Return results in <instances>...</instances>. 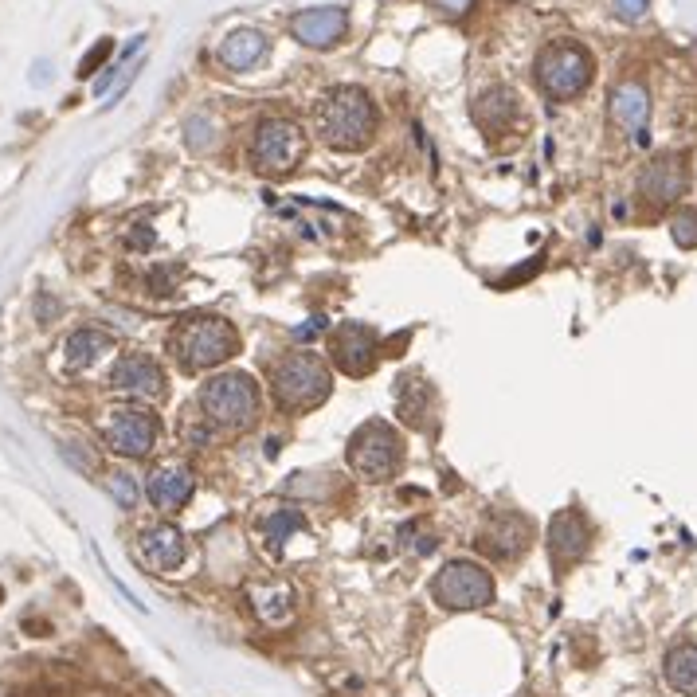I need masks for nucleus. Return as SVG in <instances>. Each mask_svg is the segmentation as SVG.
I'll use <instances>...</instances> for the list:
<instances>
[{"label":"nucleus","instance_id":"nucleus-17","mask_svg":"<svg viewBox=\"0 0 697 697\" xmlns=\"http://www.w3.org/2000/svg\"><path fill=\"white\" fill-rule=\"evenodd\" d=\"M192 490H196V482H192V470L185 463H161L145 478V494L161 513H181L192 498Z\"/></svg>","mask_w":697,"mask_h":697},{"label":"nucleus","instance_id":"nucleus-19","mask_svg":"<svg viewBox=\"0 0 697 697\" xmlns=\"http://www.w3.org/2000/svg\"><path fill=\"white\" fill-rule=\"evenodd\" d=\"M114 349V337L106 333V329H75L67 341H63V365H67V372H83V369H91L94 361H102L106 353Z\"/></svg>","mask_w":697,"mask_h":697},{"label":"nucleus","instance_id":"nucleus-7","mask_svg":"<svg viewBox=\"0 0 697 697\" xmlns=\"http://www.w3.org/2000/svg\"><path fill=\"white\" fill-rule=\"evenodd\" d=\"M537 87L557 98V102H568V98H580L592 83V55L572 40H557L549 44L541 55H537Z\"/></svg>","mask_w":697,"mask_h":697},{"label":"nucleus","instance_id":"nucleus-27","mask_svg":"<svg viewBox=\"0 0 697 697\" xmlns=\"http://www.w3.org/2000/svg\"><path fill=\"white\" fill-rule=\"evenodd\" d=\"M670 235H674V243H678L682 251L697 247V208H682V212L670 220Z\"/></svg>","mask_w":697,"mask_h":697},{"label":"nucleus","instance_id":"nucleus-21","mask_svg":"<svg viewBox=\"0 0 697 697\" xmlns=\"http://www.w3.org/2000/svg\"><path fill=\"white\" fill-rule=\"evenodd\" d=\"M513 114H517V98H513V91H506V87H490V91L474 102V122H478L490 138H498V134L506 130V122H510Z\"/></svg>","mask_w":697,"mask_h":697},{"label":"nucleus","instance_id":"nucleus-31","mask_svg":"<svg viewBox=\"0 0 697 697\" xmlns=\"http://www.w3.org/2000/svg\"><path fill=\"white\" fill-rule=\"evenodd\" d=\"M208 130H212L208 118H192V122H188V145H192V149H208V145H212V134H208Z\"/></svg>","mask_w":697,"mask_h":697},{"label":"nucleus","instance_id":"nucleus-1","mask_svg":"<svg viewBox=\"0 0 697 697\" xmlns=\"http://www.w3.org/2000/svg\"><path fill=\"white\" fill-rule=\"evenodd\" d=\"M200 419L216 431H228V435H239L247 427L259 423V412H263V392L255 384V376L247 372H216L200 384Z\"/></svg>","mask_w":697,"mask_h":697},{"label":"nucleus","instance_id":"nucleus-18","mask_svg":"<svg viewBox=\"0 0 697 697\" xmlns=\"http://www.w3.org/2000/svg\"><path fill=\"white\" fill-rule=\"evenodd\" d=\"M607 114L619 130H631V134H643L647 130V118H651V91L639 83V79H627L619 83L611 98H607Z\"/></svg>","mask_w":697,"mask_h":697},{"label":"nucleus","instance_id":"nucleus-28","mask_svg":"<svg viewBox=\"0 0 697 697\" xmlns=\"http://www.w3.org/2000/svg\"><path fill=\"white\" fill-rule=\"evenodd\" d=\"M110 51H114V44H110V40H98V44H94L91 51L83 55V63H79V75H83V79H87V75H94V67H102V63L110 59Z\"/></svg>","mask_w":697,"mask_h":697},{"label":"nucleus","instance_id":"nucleus-13","mask_svg":"<svg viewBox=\"0 0 697 697\" xmlns=\"http://www.w3.org/2000/svg\"><path fill=\"white\" fill-rule=\"evenodd\" d=\"M110 388L134 400H157L165 396V369L149 353H122L110 369Z\"/></svg>","mask_w":697,"mask_h":697},{"label":"nucleus","instance_id":"nucleus-5","mask_svg":"<svg viewBox=\"0 0 697 697\" xmlns=\"http://www.w3.org/2000/svg\"><path fill=\"white\" fill-rule=\"evenodd\" d=\"M345 463L361 482H392L404 466V439L392 423L369 419L349 435Z\"/></svg>","mask_w":697,"mask_h":697},{"label":"nucleus","instance_id":"nucleus-9","mask_svg":"<svg viewBox=\"0 0 697 697\" xmlns=\"http://www.w3.org/2000/svg\"><path fill=\"white\" fill-rule=\"evenodd\" d=\"M102 443L122 455V459H145L153 447H157V435H161V423L149 408L141 404H118L110 412H102Z\"/></svg>","mask_w":697,"mask_h":697},{"label":"nucleus","instance_id":"nucleus-24","mask_svg":"<svg viewBox=\"0 0 697 697\" xmlns=\"http://www.w3.org/2000/svg\"><path fill=\"white\" fill-rule=\"evenodd\" d=\"M302 529H306V517H302V510H294V506L275 510L271 517H263V525H259L263 545H267V553H271V557H282L286 541H290L294 533H302Z\"/></svg>","mask_w":697,"mask_h":697},{"label":"nucleus","instance_id":"nucleus-12","mask_svg":"<svg viewBox=\"0 0 697 697\" xmlns=\"http://www.w3.org/2000/svg\"><path fill=\"white\" fill-rule=\"evenodd\" d=\"M349 32V8L341 4H322V8H302L290 16V36L298 44L318 47V51H329L345 40Z\"/></svg>","mask_w":697,"mask_h":697},{"label":"nucleus","instance_id":"nucleus-22","mask_svg":"<svg viewBox=\"0 0 697 697\" xmlns=\"http://www.w3.org/2000/svg\"><path fill=\"white\" fill-rule=\"evenodd\" d=\"M251 607L267 627H282L294 615V588L290 584H259V588H251Z\"/></svg>","mask_w":697,"mask_h":697},{"label":"nucleus","instance_id":"nucleus-14","mask_svg":"<svg viewBox=\"0 0 697 697\" xmlns=\"http://www.w3.org/2000/svg\"><path fill=\"white\" fill-rule=\"evenodd\" d=\"M138 560L149 572H177L188 560L185 533L169 521H157V525H145L138 533Z\"/></svg>","mask_w":697,"mask_h":697},{"label":"nucleus","instance_id":"nucleus-26","mask_svg":"<svg viewBox=\"0 0 697 697\" xmlns=\"http://www.w3.org/2000/svg\"><path fill=\"white\" fill-rule=\"evenodd\" d=\"M106 490H110V498H114L122 510H134V506H138V482H134L130 470H110V474H106Z\"/></svg>","mask_w":697,"mask_h":697},{"label":"nucleus","instance_id":"nucleus-6","mask_svg":"<svg viewBox=\"0 0 697 697\" xmlns=\"http://www.w3.org/2000/svg\"><path fill=\"white\" fill-rule=\"evenodd\" d=\"M494 596H498L494 576L478 560H447L431 580V600L447 611H478L494 604Z\"/></svg>","mask_w":697,"mask_h":697},{"label":"nucleus","instance_id":"nucleus-3","mask_svg":"<svg viewBox=\"0 0 697 697\" xmlns=\"http://www.w3.org/2000/svg\"><path fill=\"white\" fill-rule=\"evenodd\" d=\"M318 134L329 149L357 153L376 134V102L361 87H337L318 110Z\"/></svg>","mask_w":697,"mask_h":697},{"label":"nucleus","instance_id":"nucleus-23","mask_svg":"<svg viewBox=\"0 0 697 697\" xmlns=\"http://www.w3.org/2000/svg\"><path fill=\"white\" fill-rule=\"evenodd\" d=\"M662 674H666V686L682 697H697V647L694 643H682L666 654L662 662Z\"/></svg>","mask_w":697,"mask_h":697},{"label":"nucleus","instance_id":"nucleus-32","mask_svg":"<svg viewBox=\"0 0 697 697\" xmlns=\"http://www.w3.org/2000/svg\"><path fill=\"white\" fill-rule=\"evenodd\" d=\"M318 333H326V318H322V314H318V318H306V326L294 329L298 341H310V337H318Z\"/></svg>","mask_w":697,"mask_h":697},{"label":"nucleus","instance_id":"nucleus-16","mask_svg":"<svg viewBox=\"0 0 697 697\" xmlns=\"http://www.w3.org/2000/svg\"><path fill=\"white\" fill-rule=\"evenodd\" d=\"M686 185H690V173H686V157L682 153L654 157L651 165L643 169V177H639V192L651 204H674L678 196H686Z\"/></svg>","mask_w":697,"mask_h":697},{"label":"nucleus","instance_id":"nucleus-30","mask_svg":"<svg viewBox=\"0 0 697 697\" xmlns=\"http://www.w3.org/2000/svg\"><path fill=\"white\" fill-rule=\"evenodd\" d=\"M474 4H478V0H427V8H435V12L447 16V20H463Z\"/></svg>","mask_w":697,"mask_h":697},{"label":"nucleus","instance_id":"nucleus-15","mask_svg":"<svg viewBox=\"0 0 697 697\" xmlns=\"http://www.w3.org/2000/svg\"><path fill=\"white\" fill-rule=\"evenodd\" d=\"M592 545V525L580 510H560L553 521H549V557L557 568H568L588 553Z\"/></svg>","mask_w":697,"mask_h":697},{"label":"nucleus","instance_id":"nucleus-8","mask_svg":"<svg viewBox=\"0 0 697 697\" xmlns=\"http://www.w3.org/2000/svg\"><path fill=\"white\" fill-rule=\"evenodd\" d=\"M302 157H306V134L290 118H263L255 126V138H251V149H247V161H251L255 173L282 177V173L298 169Z\"/></svg>","mask_w":697,"mask_h":697},{"label":"nucleus","instance_id":"nucleus-11","mask_svg":"<svg viewBox=\"0 0 697 697\" xmlns=\"http://www.w3.org/2000/svg\"><path fill=\"white\" fill-rule=\"evenodd\" d=\"M474 541H478V549L486 557L517 560L533 541V525H529V517H521L517 510H494L486 513V521H482Z\"/></svg>","mask_w":697,"mask_h":697},{"label":"nucleus","instance_id":"nucleus-29","mask_svg":"<svg viewBox=\"0 0 697 697\" xmlns=\"http://www.w3.org/2000/svg\"><path fill=\"white\" fill-rule=\"evenodd\" d=\"M611 8H615V16H619V20L635 24V20H643V16H647L651 0H611Z\"/></svg>","mask_w":697,"mask_h":697},{"label":"nucleus","instance_id":"nucleus-2","mask_svg":"<svg viewBox=\"0 0 697 697\" xmlns=\"http://www.w3.org/2000/svg\"><path fill=\"white\" fill-rule=\"evenodd\" d=\"M169 353L185 372L216 369L239 353V333L220 314H188L169 333Z\"/></svg>","mask_w":697,"mask_h":697},{"label":"nucleus","instance_id":"nucleus-25","mask_svg":"<svg viewBox=\"0 0 697 697\" xmlns=\"http://www.w3.org/2000/svg\"><path fill=\"white\" fill-rule=\"evenodd\" d=\"M431 412H435V392L423 380L404 376L400 380V416L408 419V423H416V427H423L431 419Z\"/></svg>","mask_w":697,"mask_h":697},{"label":"nucleus","instance_id":"nucleus-10","mask_svg":"<svg viewBox=\"0 0 697 697\" xmlns=\"http://www.w3.org/2000/svg\"><path fill=\"white\" fill-rule=\"evenodd\" d=\"M329 357L345 376H369L380 361V333L361 322H341L329 333Z\"/></svg>","mask_w":697,"mask_h":697},{"label":"nucleus","instance_id":"nucleus-20","mask_svg":"<svg viewBox=\"0 0 697 697\" xmlns=\"http://www.w3.org/2000/svg\"><path fill=\"white\" fill-rule=\"evenodd\" d=\"M267 55V36L259 28H235L220 44V63L228 71H251Z\"/></svg>","mask_w":697,"mask_h":697},{"label":"nucleus","instance_id":"nucleus-4","mask_svg":"<svg viewBox=\"0 0 697 697\" xmlns=\"http://www.w3.org/2000/svg\"><path fill=\"white\" fill-rule=\"evenodd\" d=\"M329 392H333V372L318 353H290L271 372V396L286 416L318 408L322 400H329Z\"/></svg>","mask_w":697,"mask_h":697}]
</instances>
